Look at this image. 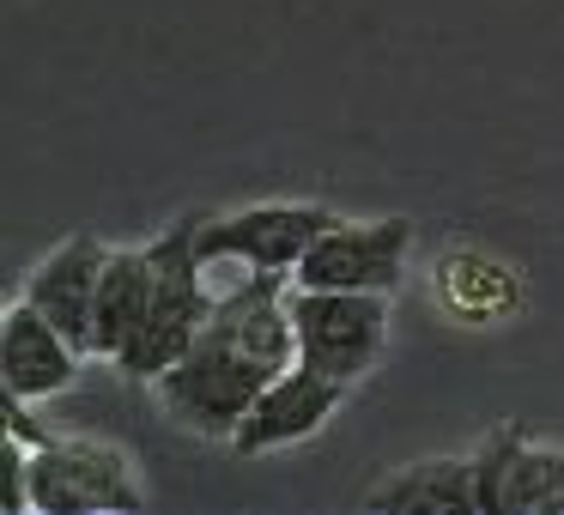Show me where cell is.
Returning a JSON list of instances; mask_svg holds the SVG:
<instances>
[{"label": "cell", "mask_w": 564, "mask_h": 515, "mask_svg": "<svg viewBox=\"0 0 564 515\" xmlns=\"http://www.w3.org/2000/svg\"><path fill=\"white\" fill-rule=\"evenodd\" d=\"M104 261H110V243L91 231H74L67 243H55L37 267L25 273V292L79 352H91V309H98V280H104Z\"/></svg>", "instance_id": "obj_10"}, {"label": "cell", "mask_w": 564, "mask_h": 515, "mask_svg": "<svg viewBox=\"0 0 564 515\" xmlns=\"http://www.w3.org/2000/svg\"><path fill=\"white\" fill-rule=\"evenodd\" d=\"M0 509L7 515L31 509V442L19 437H7V449H0Z\"/></svg>", "instance_id": "obj_13"}, {"label": "cell", "mask_w": 564, "mask_h": 515, "mask_svg": "<svg viewBox=\"0 0 564 515\" xmlns=\"http://www.w3.org/2000/svg\"><path fill=\"white\" fill-rule=\"evenodd\" d=\"M152 292H159V261L152 249H110L98 280V309H91V358H122L128 340L140 333L152 309Z\"/></svg>", "instance_id": "obj_12"}, {"label": "cell", "mask_w": 564, "mask_h": 515, "mask_svg": "<svg viewBox=\"0 0 564 515\" xmlns=\"http://www.w3.org/2000/svg\"><path fill=\"white\" fill-rule=\"evenodd\" d=\"M340 219L322 200H261V207L200 219V261L207 267H243V273H285L292 280L304 249Z\"/></svg>", "instance_id": "obj_5"}, {"label": "cell", "mask_w": 564, "mask_h": 515, "mask_svg": "<svg viewBox=\"0 0 564 515\" xmlns=\"http://www.w3.org/2000/svg\"><path fill=\"white\" fill-rule=\"evenodd\" d=\"M195 237H200V219H176L159 243H147L152 261H159V292H152V309L140 321V333L128 340V352L116 358V370L128 382H159L213 321L219 292L207 285V261H200Z\"/></svg>", "instance_id": "obj_2"}, {"label": "cell", "mask_w": 564, "mask_h": 515, "mask_svg": "<svg viewBox=\"0 0 564 515\" xmlns=\"http://www.w3.org/2000/svg\"><path fill=\"white\" fill-rule=\"evenodd\" d=\"M413 255V219H334L304 249L292 285L316 292H401Z\"/></svg>", "instance_id": "obj_6"}, {"label": "cell", "mask_w": 564, "mask_h": 515, "mask_svg": "<svg viewBox=\"0 0 564 515\" xmlns=\"http://www.w3.org/2000/svg\"><path fill=\"white\" fill-rule=\"evenodd\" d=\"M292 333H297V364L358 388L389 352V297L292 285Z\"/></svg>", "instance_id": "obj_3"}, {"label": "cell", "mask_w": 564, "mask_h": 515, "mask_svg": "<svg viewBox=\"0 0 564 515\" xmlns=\"http://www.w3.org/2000/svg\"><path fill=\"white\" fill-rule=\"evenodd\" d=\"M474 473H479V515H564V449H540L528 442L516 425L491 430L474 449Z\"/></svg>", "instance_id": "obj_8"}, {"label": "cell", "mask_w": 564, "mask_h": 515, "mask_svg": "<svg viewBox=\"0 0 564 515\" xmlns=\"http://www.w3.org/2000/svg\"><path fill=\"white\" fill-rule=\"evenodd\" d=\"M79 358L86 352L31 297L7 304V316H0V388L25 394V401H50V394L74 388Z\"/></svg>", "instance_id": "obj_9"}, {"label": "cell", "mask_w": 564, "mask_h": 515, "mask_svg": "<svg viewBox=\"0 0 564 515\" xmlns=\"http://www.w3.org/2000/svg\"><path fill=\"white\" fill-rule=\"evenodd\" d=\"M31 509L37 515H98L147 509V485L134 479L116 442L98 437H43L31 449Z\"/></svg>", "instance_id": "obj_4"}, {"label": "cell", "mask_w": 564, "mask_h": 515, "mask_svg": "<svg viewBox=\"0 0 564 515\" xmlns=\"http://www.w3.org/2000/svg\"><path fill=\"white\" fill-rule=\"evenodd\" d=\"M285 364H297L292 280L285 273H243L237 285L219 292L200 340L152 388H159V406L176 430L231 442L237 425L249 418V406H256V394Z\"/></svg>", "instance_id": "obj_1"}, {"label": "cell", "mask_w": 564, "mask_h": 515, "mask_svg": "<svg viewBox=\"0 0 564 515\" xmlns=\"http://www.w3.org/2000/svg\"><path fill=\"white\" fill-rule=\"evenodd\" d=\"M340 401H346V382L322 376V370H310V364H285L280 376L256 394V406H249V418L237 425L231 449L249 454V461H256V454H273V449H297V442H310L334 413H340Z\"/></svg>", "instance_id": "obj_7"}, {"label": "cell", "mask_w": 564, "mask_h": 515, "mask_svg": "<svg viewBox=\"0 0 564 515\" xmlns=\"http://www.w3.org/2000/svg\"><path fill=\"white\" fill-rule=\"evenodd\" d=\"M365 509L389 515H479V473L474 454H443V461L394 467L389 479L365 491Z\"/></svg>", "instance_id": "obj_11"}]
</instances>
